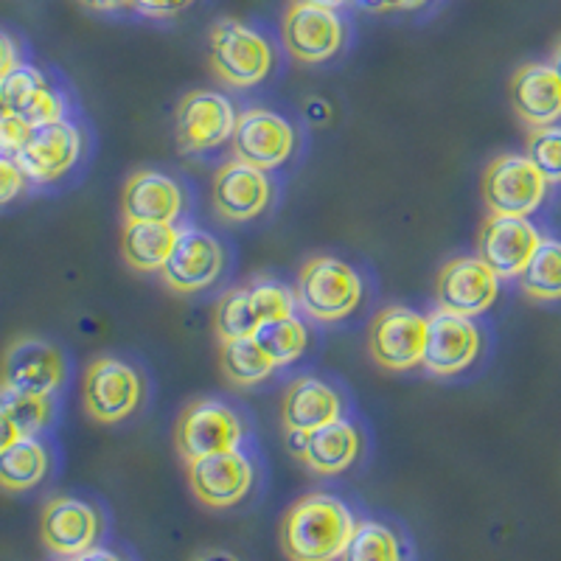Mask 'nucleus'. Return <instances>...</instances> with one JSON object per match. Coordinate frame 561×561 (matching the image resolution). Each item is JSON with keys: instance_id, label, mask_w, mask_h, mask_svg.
Segmentation results:
<instances>
[{"instance_id": "nucleus-39", "label": "nucleus", "mask_w": 561, "mask_h": 561, "mask_svg": "<svg viewBox=\"0 0 561 561\" xmlns=\"http://www.w3.org/2000/svg\"><path fill=\"white\" fill-rule=\"evenodd\" d=\"M84 7L96 12H118V9H133V0H82Z\"/></svg>"}, {"instance_id": "nucleus-25", "label": "nucleus", "mask_w": 561, "mask_h": 561, "mask_svg": "<svg viewBox=\"0 0 561 561\" xmlns=\"http://www.w3.org/2000/svg\"><path fill=\"white\" fill-rule=\"evenodd\" d=\"M0 90H3L9 113L20 115L32 127H45V124L68 118V99L34 65H20L12 77L0 82Z\"/></svg>"}, {"instance_id": "nucleus-28", "label": "nucleus", "mask_w": 561, "mask_h": 561, "mask_svg": "<svg viewBox=\"0 0 561 561\" xmlns=\"http://www.w3.org/2000/svg\"><path fill=\"white\" fill-rule=\"evenodd\" d=\"M51 469V455L39 438L14 440L0 453V485L7 491H28L39 485Z\"/></svg>"}, {"instance_id": "nucleus-37", "label": "nucleus", "mask_w": 561, "mask_h": 561, "mask_svg": "<svg viewBox=\"0 0 561 561\" xmlns=\"http://www.w3.org/2000/svg\"><path fill=\"white\" fill-rule=\"evenodd\" d=\"M20 65H23V51H20L18 39L0 28V82L7 77H12Z\"/></svg>"}, {"instance_id": "nucleus-3", "label": "nucleus", "mask_w": 561, "mask_h": 561, "mask_svg": "<svg viewBox=\"0 0 561 561\" xmlns=\"http://www.w3.org/2000/svg\"><path fill=\"white\" fill-rule=\"evenodd\" d=\"M298 309L314 323H340L363 304L365 280L357 267L337 255H312L298 270Z\"/></svg>"}, {"instance_id": "nucleus-1", "label": "nucleus", "mask_w": 561, "mask_h": 561, "mask_svg": "<svg viewBox=\"0 0 561 561\" xmlns=\"http://www.w3.org/2000/svg\"><path fill=\"white\" fill-rule=\"evenodd\" d=\"M357 519L348 505L329 491L295 500L278 525V542L289 561H340Z\"/></svg>"}, {"instance_id": "nucleus-12", "label": "nucleus", "mask_w": 561, "mask_h": 561, "mask_svg": "<svg viewBox=\"0 0 561 561\" xmlns=\"http://www.w3.org/2000/svg\"><path fill=\"white\" fill-rule=\"evenodd\" d=\"M295 140H298L295 127L284 115L267 107H250L239 113L237 129L230 138V152L248 167L275 172L293 158Z\"/></svg>"}, {"instance_id": "nucleus-13", "label": "nucleus", "mask_w": 561, "mask_h": 561, "mask_svg": "<svg viewBox=\"0 0 561 561\" xmlns=\"http://www.w3.org/2000/svg\"><path fill=\"white\" fill-rule=\"evenodd\" d=\"M82 154L84 133L70 118H62V122L45 124V127H34L26 147L14 158H18L20 169L26 172L28 183L51 185L68 178L79 167Z\"/></svg>"}, {"instance_id": "nucleus-24", "label": "nucleus", "mask_w": 561, "mask_h": 561, "mask_svg": "<svg viewBox=\"0 0 561 561\" xmlns=\"http://www.w3.org/2000/svg\"><path fill=\"white\" fill-rule=\"evenodd\" d=\"M511 107L530 129L561 122V79L550 62H525L514 70L508 84Z\"/></svg>"}, {"instance_id": "nucleus-32", "label": "nucleus", "mask_w": 561, "mask_h": 561, "mask_svg": "<svg viewBox=\"0 0 561 561\" xmlns=\"http://www.w3.org/2000/svg\"><path fill=\"white\" fill-rule=\"evenodd\" d=\"M0 404L7 408L23 438H37L54 424V396H32L0 385Z\"/></svg>"}, {"instance_id": "nucleus-33", "label": "nucleus", "mask_w": 561, "mask_h": 561, "mask_svg": "<svg viewBox=\"0 0 561 561\" xmlns=\"http://www.w3.org/2000/svg\"><path fill=\"white\" fill-rule=\"evenodd\" d=\"M525 154L534 160L539 172L548 178V183H561V127H539L528 133Z\"/></svg>"}, {"instance_id": "nucleus-20", "label": "nucleus", "mask_w": 561, "mask_h": 561, "mask_svg": "<svg viewBox=\"0 0 561 561\" xmlns=\"http://www.w3.org/2000/svg\"><path fill=\"white\" fill-rule=\"evenodd\" d=\"M188 466V489L208 508H233L253 489L255 469L242 449L208 455Z\"/></svg>"}, {"instance_id": "nucleus-5", "label": "nucleus", "mask_w": 561, "mask_h": 561, "mask_svg": "<svg viewBox=\"0 0 561 561\" xmlns=\"http://www.w3.org/2000/svg\"><path fill=\"white\" fill-rule=\"evenodd\" d=\"M244 438H248V427L242 415L214 396H199L185 404L174 427V447L185 463L242 449Z\"/></svg>"}, {"instance_id": "nucleus-18", "label": "nucleus", "mask_w": 561, "mask_h": 561, "mask_svg": "<svg viewBox=\"0 0 561 561\" xmlns=\"http://www.w3.org/2000/svg\"><path fill=\"white\" fill-rule=\"evenodd\" d=\"M542 230L528 217H491L483 219L478 233V255L489 264L500 280L519 278L536 248L542 244Z\"/></svg>"}, {"instance_id": "nucleus-2", "label": "nucleus", "mask_w": 561, "mask_h": 561, "mask_svg": "<svg viewBox=\"0 0 561 561\" xmlns=\"http://www.w3.org/2000/svg\"><path fill=\"white\" fill-rule=\"evenodd\" d=\"M208 65L228 88L250 90L275 70V48L264 32L237 18H219L208 32Z\"/></svg>"}, {"instance_id": "nucleus-4", "label": "nucleus", "mask_w": 561, "mask_h": 561, "mask_svg": "<svg viewBox=\"0 0 561 561\" xmlns=\"http://www.w3.org/2000/svg\"><path fill=\"white\" fill-rule=\"evenodd\" d=\"M298 314V295L275 278H255L228 289L214 304V332L219 343L237 337H253L262 325L278 318Z\"/></svg>"}, {"instance_id": "nucleus-17", "label": "nucleus", "mask_w": 561, "mask_h": 561, "mask_svg": "<svg viewBox=\"0 0 561 561\" xmlns=\"http://www.w3.org/2000/svg\"><path fill=\"white\" fill-rule=\"evenodd\" d=\"M65 354L43 337H18L3 354L0 385L32 396H54L65 385Z\"/></svg>"}, {"instance_id": "nucleus-14", "label": "nucleus", "mask_w": 561, "mask_h": 561, "mask_svg": "<svg viewBox=\"0 0 561 561\" xmlns=\"http://www.w3.org/2000/svg\"><path fill=\"white\" fill-rule=\"evenodd\" d=\"M500 298V275L480 255H458L435 278V304L444 312L480 318Z\"/></svg>"}, {"instance_id": "nucleus-6", "label": "nucleus", "mask_w": 561, "mask_h": 561, "mask_svg": "<svg viewBox=\"0 0 561 561\" xmlns=\"http://www.w3.org/2000/svg\"><path fill=\"white\" fill-rule=\"evenodd\" d=\"M480 192L489 214L497 217H530L548 199L550 183L534 160L523 152L497 154L485 167Z\"/></svg>"}, {"instance_id": "nucleus-7", "label": "nucleus", "mask_w": 561, "mask_h": 561, "mask_svg": "<svg viewBox=\"0 0 561 561\" xmlns=\"http://www.w3.org/2000/svg\"><path fill=\"white\" fill-rule=\"evenodd\" d=\"M147 399L144 374L122 357H99L88 365L82 382L84 410L99 424H118L135 415Z\"/></svg>"}, {"instance_id": "nucleus-22", "label": "nucleus", "mask_w": 561, "mask_h": 561, "mask_svg": "<svg viewBox=\"0 0 561 561\" xmlns=\"http://www.w3.org/2000/svg\"><path fill=\"white\" fill-rule=\"evenodd\" d=\"M188 197L180 180L167 172L140 169L129 174L122 192L124 222H178Z\"/></svg>"}, {"instance_id": "nucleus-15", "label": "nucleus", "mask_w": 561, "mask_h": 561, "mask_svg": "<svg viewBox=\"0 0 561 561\" xmlns=\"http://www.w3.org/2000/svg\"><path fill=\"white\" fill-rule=\"evenodd\" d=\"M483 351V332L478 329L474 318L444 312L435 309L427 318V348L421 368L430 370L433 377L449 379L478 363Z\"/></svg>"}, {"instance_id": "nucleus-43", "label": "nucleus", "mask_w": 561, "mask_h": 561, "mask_svg": "<svg viewBox=\"0 0 561 561\" xmlns=\"http://www.w3.org/2000/svg\"><path fill=\"white\" fill-rule=\"evenodd\" d=\"M550 65H553V70H556V73H559V79H561V43L553 48V57H550Z\"/></svg>"}, {"instance_id": "nucleus-16", "label": "nucleus", "mask_w": 561, "mask_h": 561, "mask_svg": "<svg viewBox=\"0 0 561 561\" xmlns=\"http://www.w3.org/2000/svg\"><path fill=\"white\" fill-rule=\"evenodd\" d=\"M275 185L270 172L248 167L242 160H228L210 180V205L225 222H253L270 208Z\"/></svg>"}, {"instance_id": "nucleus-8", "label": "nucleus", "mask_w": 561, "mask_h": 561, "mask_svg": "<svg viewBox=\"0 0 561 561\" xmlns=\"http://www.w3.org/2000/svg\"><path fill=\"white\" fill-rule=\"evenodd\" d=\"M237 107L225 93L199 88L185 93L174 110V140L183 154H205L225 147L237 129Z\"/></svg>"}, {"instance_id": "nucleus-35", "label": "nucleus", "mask_w": 561, "mask_h": 561, "mask_svg": "<svg viewBox=\"0 0 561 561\" xmlns=\"http://www.w3.org/2000/svg\"><path fill=\"white\" fill-rule=\"evenodd\" d=\"M32 124L23 122L20 115L7 113L0 115V154H18L26 147V140L32 138Z\"/></svg>"}, {"instance_id": "nucleus-10", "label": "nucleus", "mask_w": 561, "mask_h": 561, "mask_svg": "<svg viewBox=\"0 0 561 561\" xmlns=\"http://www.w3.org/2000/svg\"><path fill=\"white\" fill-rule=\"evenodd\" d=\"M427 348V314L410 307H385L368 325V357L385 370L421 368Z\"/></svg>"}, {"instance_id": "nucleus-34", "label": "nucleus", "mask_w": 561, "mask_h": 561, "mask_svg": "<svg viewBox=\"0 0 561 561\" xmlns=\"http://www.w3.org/2000/svg\"><path fill=\"white\" fill-rule=\"evenodd\" d=\"M28 188L26 172L20 169L18 158L12 154H0V208L23 197Z\"/></svg>"}, {"instance_id": "nucleus-30", "label": "nucleus", "mask_w": 561, "mask_h": 561, "mask_svg": "<svg viewBox=\"0 0 561 561\" xmlns=\"http://www.w3.org/2000/svg\"><path fill=\"white\" fill-rule=\"evenodd\" d=\"M253 337L259 340V345L267 351L278 368H287V365H293L295 359L304 357L309 348V343H312L309 325L304 323L298 314L278 318V320H273V323L262 325V329H259Z\"/></svg>"}, {"instance_id": "nucleus-44", "label": "nucleus", "mask_w": 561, "mask_h": 561, "mask_svg": "<svg viewBox=\"0 0 561 561\" xmlns=\"http://www.w3.org/2000/svg\"><path fill=\"white\" fill-rule=\"evenodd\" d=\"M9 107H7V99H3V90H0V115H7Z\"/></svg>"}, {"instance_id": "nucleus-40", "label": "nucleus", "mask_w": 561, "mask_h": 561, "mask_svg": "<svg viewBox=\"0 0 561 561\" xmlns=\"http://www.w3.org/2000/svg\"><path fill=\"white\" fill-rule=\"evenodd\" d=\"M73 561H124V559L118 553H113V550H107V548H90L88 553L77 556Z\"/></svg>"}, {"instance_id": "nucleus-9", "label": "nucleus", "mask_w": 561, "mask_h": 561, "mask_svg": "<svg viewBox=\"0 0 561 561\" xmlns=\"http://www.w3.org/2000/svg\"><path fill=\"white\" fill-rule=\"evenodd\" d=\"M348 26L337 9L293 0L280 20L284 51L300 65H323L345 48Z\"/></svg>"}, {"instance_id": "nucleus-21", "label": "nucleus", "mask_w": 561, "mask_h": 561, "mask_svg": "<svg viewBox=\"0 0 561 561\" xmlns=\"http://www.w3.org/2000/svg\"><path fill=\"white\" fill-rule=\"evenodd\" d=\"M43 542L62 559H77L96 548L102 536V517L90 503L77 497H54L43 511Z\"/></svg>"}, {"instance_id": "nucleus-23", "label": "nucleus", "mask_w": 561, "mask_h": 561, "mask_svg": "<svg viewBox=\"0 0 561 561\" xmlns=\"http://www.w3.org/2000/svg\"><path fill=\"white\" fill-rule=\"evenodd\" d=\"M345 415V396L337 385L320 377H298L280 396L284 433H314Z\"/></svg>"}, {"instance_id": "nucleus-41", "label": "nucleus", "mask_w": 561, "mask_h": 561, "mask_svg": "<svg viewBox=\"0 0 561 561\" xmlns=\"http://www.w3.org/2000/svg\"><path fill=\"white\" fill-rule=\"evenodd\" d=\"M192 561H242V559H239L237 553H230V550L214 548V550H203V553L194 556Z\"/></svg>"}, {"instance_id": "nucleus-26", "label": "nucleus", "mask_w": 561, "mask_h": 561, "mask_svg": "<svg viewBox=\"0 0 561 561\" xmlns=\"http://www.w3.org/2000/svg\"><path fill=\"white\" fill-rule=\"evenodd\" d=\"M180 228L172 222H124L122 255L138 273H160L167 267Z\"/></svg>"}, {"instance_id": "nucleus-27", "label": "nucleus", "mask_w": 561, "mask_h": 561, "mask_svg": "<svg viewBox=\"0 0 561 561\" xmlns=\"http://www.w3.org/2000/svg\"><path fill=\"white\" fill-rule=\"evenodd\" d=\"M219 365H222L225 379L233 388H255V385L267 382L278 370V365L273 363V357L255 337L225 340L219 345Z\"/></svg>"}, {"instance_id": "nucleus-11", "label": "nucleus", "mask_w": 561, "mask_h": 561, "mask_svg": "<svg viewBox=\"0 0 561 561\" xmlns=\"http://www.w3.org/2000/svg\"><path fill=\"white\" fill-rule=\"evenodd\" d=\"M228 267V250L203 228H180L167 267L160 270L163 287L178 295H197L210 289Z\"/></svg>"}, {"instance_id": "nucleus-19", "label": "nucleus", "mask_w": 561, "mask_h": 561, "mask_svg": "<svg viewBox=\"0 0 561 561\" xmlns=\"http://www.w3.org/2000/svg\"><path fill=\"white\" fill-rule=\"evenodd\" d=\"M287 447L300 463H307L314 474L334 478L348 472L363 455V430L348 419L314 430V433H284Z\"/></svg>"}, {"instance_id": "nucleus-38", "label": "nucleus", "mask_w": 561, "mask_h": 561, "mask_svg": "<svg viewBox=\"0 0 561 561\" xmlns=\"http://www.w3.org/2000/svg\"><path fill=\"white\" fill-rule=\"evenodd\" d=\"M20 438H23V435H20L18 424H14L12 415L7 413V408L0 404V453H7L14 440H20Z\"/></svg>"}, {"instance_id": "nucleus-31", "label": "nucleus", "mask_w": 561, "mask_h": 561, "mask_svg": "<svg viewBox=\"0 0 561 561\" xmlns=\"http://www.w3.org/2000/svg\"><path fill=\"white\" fill-rule=\"evenodd\" d=\"M340 561H404V545L390 525L363 519Z\"/></svg>"}, {"instance_id": "nucleus-29", "label": "nucleus", "mask_w": 561, "mask_h": 561, "mask_svg": "<svg viewBox=\"0 0 561 561\" xmlns=\"http://www.w3.org/2000/svg\"><path fill=\"white\" fill-rule=\"evenodd\" d=\"M519 287L536 304H559L561 300V239L545 237L534 259L519 275Z\"/></svg>"}, {"instance_id": "nucleus-42", "label": "nucleus", "mask_w": 561, "mask_h": 561, "mask_svg": "<svg viewBox=\"0 0 561 561\" xmlns=\"http://www.w3.org/2000/svg\"><path fill=\"white\" fill-rule=\"evenodd\" d=\"M307 3H314V7H325V9H343V7H348L351 0H307Z\"/></svg>"}, {"instance_id": "nucleus-36", "label": "nucleus", "mask_w": 561, "mask_h": 561, "mask_svg": "<svg viewBox=\"0 0 561 561\" xmlns=\"http://www.w3.org/2000/svg\"><path fill=\"white\" fill-rule=\"evenodd\" d=\"M197 0H133V9L144 18L152 20H169L183 14L185 9H192Z\"/></svg>"}]
</instances>
